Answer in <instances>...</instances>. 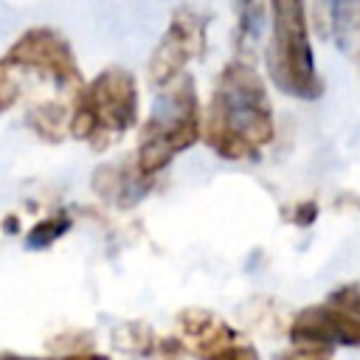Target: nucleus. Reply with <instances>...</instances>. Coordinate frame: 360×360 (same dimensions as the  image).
<instances>
[{
  "label": "nucleus",
  "mask_w": 360,
  "mask_h": 360,
  "mask_svg": "<svg viewBox=\"0 0 360 360\" xmlns=\"http://www.w3.org/2000/svg\"><path fill=\"white\" fill-rule=\"evenodd\" d=\"M273 135L276 121L264 79L250 59H231L214 82L202 141L225 160H256Z\"/></svg>",
  "instance_id": "1"
},
{
  "label": "nucleus",
  "mask_w": 360,
  "mask_h": 360,
  "mask_svg": "<svg viewBox=\"0 0 360 360\" xmlns=\"http://www.w3.org/2000/svg\"><path fill=\"white\" fill-rule=\"evenodd\" d=\"M202 124L194 79L183 76L172 87L160 90L149 118L143 121L135 149V169L152 180L180 152L191 149L202 138Z\"/></svg>",
  "instance_id": "2"
},
{
  "label": "nucleus",
  "mask_w": 360,
  "mask_h": 360,
  "mask_svg": "<svg viewBox=\"0 0 360 360\" xmlns=\"http://www.w3.org/2000/svg\"><path fill=\"white\" fill-rule=\"evenodd\" d=\"M138 82L127 68L110 65L70 98V135L104 149L138 121Z\"/></svg>",
  "instance_id": "3"
},
{
  "label": "nucleus",
  "mask_w": 360,
  "mask_h": 360,
  "mask_svg": "<svg viewBox=\"0 0 360 360\" xmlns=\"http://www.w3.org/2000/svg\"><path fill=\"white\" fill-rule=\"evenodd\" d=\"M273 25L264 51L270 82L295 98H318L323 93V79L315 68V53L309 42L307 6L292 0L270 3Z\"/></svg>",
  "instance_id": "4"
},
{
  "label": "nucleus",
  "mask_w": 360,
  "mask_h": 360,
  "mask_svg": "<svg viewBox=\"0 0 360 360\" xmlns=\"http://www.w3.org/2000/svg\"><path fill=\"white\" fill-rule=\"evenodd\" d=\"M0 73L11 79L39 76L56 90H70L73 96L84 87L70 42L48 25L28 28L22 37H17L0 62Z\"/></svg>",
  "instance_id": "5"
},
{
  "label": "nucleus",
  "mask_w": 360,
  "mask_h": 360,
  "mask_svg": "<svg viewBox=\"0 0 360 360\" xmlns=\"http://www.w3.org/2000/svg\"><path fill=\"white\" fill-rule=\"evenodd\" d=\"M205 17L188 6L172 14L166 34L149 56V82L155 87H172L177 79H183L186 65L205 53Z\"/></svg>",
  "instance_id": "6"
},
{
  "label": "nucleus",
  "mask_w": 360,
  "mask_h": 360,
  "mask_svg": "<svg viewBox=\"0 0 360 360\" xmlns=\"http://www.w3.org/2000/svg\"><path fill=\"white\" fill-rule=\"evenodd\" d=\"M292 343H318V346H357L360 349V318L335 307L332 301L304 307L290 323Z\"/></svg>",
  "instance_id": "7"
},
{
  "label": "nucleus",
  "mask_w": 360,
  "mask_h": 360,
  "mask_svg": "<svg viewBox=\"0 0 360 360\" xmlns=\"http://www.w3.org/2000/svg\"><path fill=\"white\" fill-rule=\"evenodd\" d=\"M177 329L186 352L200 360H214L239 343V335L208 309H183L177 315Z\"/></svg>",
  "instance_id": "8"
},
{
  "label": "nucleus",
  "mask_w": 360,
  "mask_h": 360,
  "mask_svg": "<svg viewBox=\"0 0 360 360\" xmlns=\"http://www.w3.org/2000/svg\"><path fill=\"white\" fill-rule=\"evenodd\" d=\"M104 172L110 174V180H104V177L96 174V188H98V194H104L107 200H112L118 205L138 202L143 197V191L149 188V177H143L135 166H132V172H127L124 166H115V169L112 166H104Z\"/></svg>",
  "instance_id": "9"
},
{
  "label": "nucleus",
  "mask_w": 360,
  "mask_h": 360,
  "mask_svg": "<svg viewBox=\"0 0 360 360\" xmlns=\"http://www.w3.org/2000/svg\"><path fill=\"white\" fill-rule=\"evenodd\" d=\"M160 338L163 335H155L146 323H124V326H118V332H115L112 340L127 354H135V357H158Z\"/></svg>",
  "instance_id": "10"
},
{
  "label": "nucleus",
  "mask_w": 360,
  "mask_h": 360,
  "mask_svg": "<svg viewBox=\"0 0 360 360\" xmlns=\"http://www.w3.org/2000/svg\"><path fill=\"white\" fill-rule=\"evenodd\" d=\"M70 228V219L65 217V214H56V217H48V219H42V222H37L31 231H28V236H25V245L28 248H48L53 239H59L65 231Z\"/></svg>",
  "instance_id": "11"
},
{
  "label": "nucleus",
  "mask_w": 360,
  "mask_h": 360,
  "mask_svg": "<svg viewBox=\"0 0 360 360\" xmlns=\"http://www.w3.org/2000/svg\"><path fill=\"white\" fill-rule=\"evenodd\" d=\"M332 357H335V349L318 346V343H292L290 349L276 354V360H332Z\"/></svg>",
  "instance_id": "12"
},
{
  "label": "nucleus",
  "mask_w": 360,
  "mask_h": 360,
  "mask_svg": "<svg viewBox=\"0 0 360 360\" xmlns=\"http://www.w3.org/2000/svg\"><path fill=\"white\" fill-rule=\"evenodd\" d=\"M329 301H332L335 307H340V309H346V312H352V315L360 318V281L340 284L338 290H332Z\"/></svg>",
  "instance_id": "13"
},
{
  "label": "nucleus",
  "mask_w": 360,
  "mask_h": 360,
  "mask_svg": "<svg viewBox=\"0 0 360 360\" xmlns=\"http://www.w3.org/2000/svg\"><path fill=\"white\" fill-rule=\"evenodd\" d=\"M214 360H259V352H256V346H253V343L239 340V343H233L228 352H222V354H219V357H214Z\"/></svg>",
  "instance_id": "14"
},
{
  "label": "nucleus",
  "mask_w": 360,
  "mask_h": 360,
  "mask_svg": "<svg viewBox=\"0 0 360 360\" xmlns=\"http://www.w3.org/2000/svg\"><path fill=\"white\" fill-rule=\"evenodd\" d=\"M3 360H107L104 354H93V352H68V354H59V357H20V354H11L6 352Z\"/></svg>",
  "instance_id": "15"
},
{
  "label": "nucleus",
  "mask_w": 360,
  "mask_h": 360,
  "mask_svg": "<svg viewBox=\"0 0 360 360\" xmlns=\"http://www.w3.org/2000/svg\"><path fill=\"white\" fill-rule=\"evenodd\" d=\"M318 217V205L315 202H301V205H295V211H292V222L295 225H309L312 219Z\"/></svg>",
  "instance_id": "16"
},
{
  "label": "nucleus",
  "mask_w": 360,
  "mask_h": 360,
  "mask_svg": "<svg viewBox=\"0 0 360 360\" xmlns=\"http://www.w3.org/2000/svg\"><path fill=\"white\" fill-rule=\"evenodd\" d=\"M357 37H360V25H357Z\"/></svg>",
  "instance_id": "17"
}]
</instances>
